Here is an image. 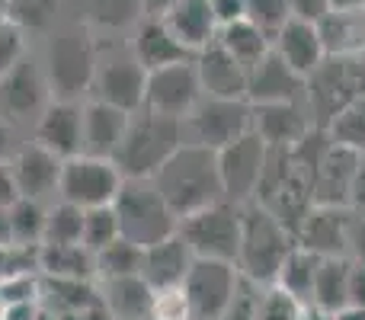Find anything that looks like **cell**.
<instances>
[{
    "label": "cell",
    "mask_w": 365,
    "mask_h": 320,
    "mask_svg": "<svg viewBox=\"0 0 365 320\" xmlns=\"http://www.w3.org/2000/svg\"><path fill=\"white\" fill-rule=\"evenodd\" d=\"M151 180L158 182L160 195L167 199V205L173 208L177 218H186V215L225 199V186H221L218 173V151L189 145V141H182L177 151L160 163Z\"/></svg>",
    "instance_id": "obj_1"
},
{
    "label": "cell",
    "mask_w": 365,
    "mask_h": 320,
    "mask_svg": "<svg viewBox=\"0 0 365 320\" xmlns=\"http://www.w3.org/2000/svg\"><path fill=\"white\" fill-rule=\"evenodd\" d=\"M295 247V234L259 202L240 205V250L237 269L259 285H272L285 257Z\"/></svg>",
    "instance_id": "obj_2"
},
{
    "label": "cell",
    "mask_w": 365,
    "mask_h": 320,
    "mask_svg": "<svg viewBox=\"0 0 365 320\" xmlns=\"http://www.w3.org/2000/svg\"><path fill=\"white\" fill-rule=\"evenodd\" d=\"M182 145V119L160 115L141 106L132 113L128 128L122 135L113 163L122 176H154L158 167Z\"/></svg>",
    "instance_id": "obj_3"
},
{
    "label": "cell",
    "mask_w": 365,
    "mask_h": 320,
    "mask_svg": "<svg viewBox=\"0 0 365 320\" xmlns=\"http://www.w3.org/2000/svg\"><path fill=\"white\" fill-rule=\"evenodd\" d=\"M113 208L119 218L122 237H128L138 247L158 244V240L177 234L180 227V218L167 205V199L160 195L151 176H125L113 199Z\"/></svg>",
    "instance_id": "obj_4"
},
{
    "label": "cell",
    "mask_w": 365,
    "mask_h": 320,
    "mask_svg": "<svg viewBox=\"0 0 365 320\" xmlns=\"http://www.w3.org/2000/svg\"><path fill=\"white\" fill-rule=\"evenodd\" d=\"M365 93V58H324L304 77V106L317 128H327L330 119L346 103Z\"/></svg>",
    "instance_id": "obj_5"
},
{
    "label": "cell",
    "mask_w": 365,
    "mask_h": 320,
    "mask_svg": "<svg viewBox=\"0 0 365 320\" xmlns=\"http://www.w3.org/2000/svg\"><path fill=\"white\" fill-rule=\"evenodd\" d=\"M177 234L189 244V250L202 259H225L237 266L240 250V205L221 199L199 212L180 218Z\"/></svg>",
    "instance_id": "obj_6"
},
{
    "label": "cell",
    "mask_w": 365,
    "mask_h": 320,
    "mask_svg": "<svg viewBox=\"0 0 365 320\" xmlns=\"http://www.w3.org/2000/svg\"><path fill=\"white\" fill-rule=\"evenodd\" d=\"M96 74V48L90 42L87 29H71L58 32L48 45V90L51 100H77L87 93Z\"/></svg>",
    "instance_id": "obj_7"
},
{
    "label": "cell",
    "mask_w": 365,
    "mask_h": 320,
    "mask_svg": "<svg viewBox=\"0 0 365 320\" xmlns=\"http://www.w3.org/2000/svg\"><path fill=\"white\" fill-rule=\"evenodd\" d=\"M253 128V103L250 100H221L202 96L195 109L182 119V141L221 151Z\"/></svg>",
    "instance_id": "obj_8"
},
{
    "label": "cell",
    "mask_w": 365,
    "mask_h": 320,
    "mask_svg": "<svg viewBox=\"0 0 365 320\" xmlns=\"http://www.w3.org/2000/svg\"><path fill=\"white\" fill-rule=\"evenodd\" d=\"M122 180L109 158H90V154H74L64 160L61 167V180H58V195L64 202H74L81 208H93V205H109L119 192Z\"/></svg>",
    "instance_id": "obj_9"
},
{
    "label": "cell",
    "mask_w": 365,
    "mask_h": 320,
    "mask_svg": "<svg viewBox=\"0 0 365 320\" xmlns=\"http://www.w3.org/2000/svg\"><path fill=\"white\" fill-rule=\"evenodd\" d=\"M237 279H240V269L234 263L195 257L186 279H182V291H186L192 320H221L227 301L234 295Z\"/></svg>",
    "instance_id": "obj_10"
},
{
    "label": "cell",
    "mask_w": 365,
    "mask_h": 320,
    "mask_svg": "<svg viewBox=\"0 0 365 320\" xmlns=\"http://www.w3.org/2000/svg\"><path fill=\"white\" fill-rule=\"evenodd\" d=\"M266 154H269V145L253 128L247 135H240L237 141L221 148L218 173H221V186H225V199L237 202V205L253 202L259 176H263V167H266Z\"/></svg>",
    "instance_id": "obj_11"
},
{
    "label": "cell",
    "mask_w": 365,
    "mask_h": 320,
    "mask_svg": "<svg viewBox=\"0 0 365 320\" xmlns=\"http://www.w3.org/2000/svg\"><path fill=\"white\" fill-rule=\"evenodd\" d=\"M199 100H202V83H199V71H195V58L148 71V83H145L148 109H154L160 115H173V119H186Z\"/></svg>",
    "instance_id": "obj_12"
},
{
    "label": "cell",
    "mask_w": 365,
    "mask_h": 320,
    "mask_svg": "<svg viewBox=\"0 0 365 320\" xmlns=\"http://www.w3.org/2000/svg\"><path fill=\"white\" fill-rule=\"evenodd\" d=\"M48 81L36 58H19L6 74H0V115L6 122L38 119L48 106Z\"/></svg>",
    "instance_id": "obj_13"
},
{
    "label": "cell",
    "mask_w": 365,
    "mask_h": 320,
    "mask_svg": "<svg viewBox=\"0 0 365 320\" xmlns=\"http://www.w3.org/2000/svg\"><path fill=\"white\" fill-rule=\"evenodd\" d=\"M145 83H148V71L141 68L138 58L128 48V55H115L103 64L96 58V74L93 83H90V93L100 103L135 113V109L145 106Z\"/></svg>",
    "instance_id": "obj_14"
},
{
    "label": "cell",
    "mask_w": 365,
    "mask_h": 320,
    "mask_svg": "<svg viewBox=\"0 0 365 320\" xmlns=\"http://www.w3.org/2000/svg\"><path fill=\"white\" fill-rule=\"evenodd\" d=\"M359 158L362 151L336 145L330 138V145L324 148L321 158L311 167V199H314V205H349Z\"/></svg>",
    "instance_id": "obj_15"
},
{
    "label": "cell",
    "mask_w": 365,
    "mask_h": 320,
    "mask_svg": "<svg viewBox=\"0 0 365 320\" xmlns=\"http://www.w3.org/2000/svg\"><path fill=\"white\" fill-rule=\"evenodd\" d=\"M349 227H353L349 205H311L295 231V244L314 257H349Z\"/></svg>",
    "instance_id": "obj_16"
},
{
    "label": "cell",
    "mask_w": 365,
    "mask_h": 320,
    "mask_svg": "<svg viewBox=\"0 0 365 320\" xmlns=\"http://www.w3.org/2000/svg\"><path fill=\"white\" fill-rule=\"evenodd\" d=\"M314 128L304 100L259 103L253 106V132L269 148H295Z\"/></svg>",
    "instance_id": "obj_17"
},
{
    "label": "cell",
    "mask_w": 365,
    "mask_h": 320,
    "mask_svg": "<svg viewBox=\"0 0 365 320\" xmlns=\"http://www.w3.org/2000/svg\"><path fill=\"white\" fill-rule=\"evenodd\" d=\"M36 141L61 160L81 154L83 106L77 100H51L36 119Z\"/></svg>",
    "instance_id": "obj_18"
},
{
    "label": "cell",
    "mask_w": 365,
    "mask_h": 320,
    "mask_svg": "<svg viewBox=\"0 0 365 320\" xmlns=\"http://www.w3.org/2000/svg\"><path fill=\"white\" fill-rule=\"evenodd\" d=\"M247 100L253 106H259V103H282V100H304V77L295 74L276 48H269L257 64L247 68Z\"/></svg>",
    "instance_id": "obj_19"
},
{
    "label": "cell",
    "mask_w": 365,
    "mask_h": 320,
    "mask_svg": "<svg viewBox=\"0 0 365 320\" xmlns=\"http://www.w3.org/2000/svg\"><path fill=\"white\" fill-rule=\"evenodd\" d=\"M202 96H221V100H247V68L234 55H227L218 42L205 45L195 55Z\"/></svg>",
    "instance_id": "obj_20"
},
{
    "label": "cell",
    "mask_w": 365,
    "mask_h": 320,
    "mask_svg": "<svg viewBox=\"0 0 365 320\" xmlns=\"http://www.w3.org/2000/svg\"><path fill=\"white\" fill-rule=\"evenodd\" d=\"M132 55L138 58V64L145 71H158V68H167V64L195 58L192 51L173 36L170 26H167L160 16H141L138 19L135 36H132Z\"/></svg>",
    "instance_id": "obj_21"
},
{
    "label": "cell",
    "mask_w": 365,
    "mask_h": 320,
    "mask_svg": "<svg viewBox=\"0 0 365 320\" xmlns=\"http://www.w3.org/2000/svg\"><path fill=\"white\" fill-rule=\"evenodd\" d=\"M10 167H13V176H16L19 195L42 202L45 195L58 192V180H61L64 160L36 141V145H29V148H19L10 158Z\"/></svg>",
    "instance_id": "obj_22"
},
{
    "label": "cell",
    "mask_w": 365,
    "mask_h": 320,
    "mask_svg": "<svg viewBox=\"0 0 365 320\" xmlns=\"http://www.w3.org/2000/svg\"><path fill=\"white\" fill-rule=\"evenodd\" d=\"M132 113L119 106H109V103L90 100L83 106V141H81V154L90 158H109L113 160L115 148H119L122 135L128 128Z\"/></svg>",
    "instance_id": "obj_23"
},
{
    "label": "cell",
    "mask_w": 365,
    "mask_h": 320,
    "mask_svg": "<svg viewBox=\"0 0 365 320\" xmlns=\"http://www.w3.org/2000/svg\"><path fill=\"white\" fill-rule=\"evenodd\" d=\"M195 253L189 250V244L180 237V234H170V237L158 240V244L145 247V259H141V276L148 279L154 291L160 289H177L186 279L189 266H192Z\"/></svg>",
    "instance_id": "obj_24"
},
{
    "label": "cell",
    "mask_w": 365,
    "mask_h": 320,
    "mask_svg": "<svg viewBox=\"0 0 365 320\" xmlns=\"http://www.w3.org/2000/svg\"><path fill=\"white\" fill-rule=\"evenodd\" d=\"M272 48H276L279 55H282V61L302 77H308L311 71L327 58L324 42H321V32H317V23H304V19H295V16L279 29V36L272 38Z\"/></svg>",
    "instance_id": "obj_25"
},
{
    "label": "cell",
    "mask_w": 365,
    "mask_h": 320,
    "mask_svg": "<svg viewBox=\"0 0 365 320\" xmlns=\"http://www.w3.org/2000/svg\"><path fill=\"white\" fill-rule=\"evenodd\" d=\"M317 32L327 58L365 55V6L353 10H327L317 19Z\"/></svg>",
    "instance_id": "obj_26"
},
{
    "label": "cell",
    "mask_w": 365,
    "mask_h": 320,
    "mask_svg": "<svg viewBox=\"0 0 365 320\" xmlns=\"http://www.w3.org/2000/svg\"><path fill=\"white\" fill-rule=\"evenodd\" d=\"M100 298L113 311L115 320H151L154 311V289L141 276H119L100 279Z\"/></svg>",
    "instance_id": "obj_27"
},
{
    "label": "cell",
    "mask_w": 365,
    "mask_h": 320,
    "mask_svg": "<svg viewBox=\"0 0 365 320\" xmlns=\"http://www.w3.org/2000/svg\"><path fill=\"white\" fill-rule=\"evenodd\" d=\"M160 19L170 26V32L192 55H199V51L205 48V45H212L215 36H218V19H215L208 0H180V4Z\"/></svg>",
    "instance_id": "obj_28"
},
{
    "label": "cell",
    "mask_w": 365,
    "mask_h": 320,
    "mask_svg": "<svg viewBox=\"0 0 365 320\" xmlns=\"http://www.w3.org/2000/svg\"><path fill=\"white\" fill-rule=\"evenodd\" d=\"M349 257H321L314 276V295H311V308L324 311V314H336L349 304Z\"/></svg>",
    "instance_id": "obj_29"
},
{
    "label": "cell",
    "mask_w": 365,
    "mask_h": 320,
    "mask_svg": "<svg viewBox=\"0 0 365 320\" xmlns=\"http://www.w3.org/2000/svg\"><path fill=\"white\" fill-rule=\"evenodd\" d=\"M38 272L55 279H93L96 257L83 244H42L38 247Z\"/></svg>",
    "instance_id": "obj_30"
},
{
    "label": "cell",
    "mask_w": 365,
    "mask_h": 320,
    "mask_svg": "<svg viewBox=\"0 0 365 320\" xmlns=\"http://www.w3.org/2000/svg\"><path fill=\"white\" fill-rule=\"evenodd\" d=\"M215 42L221 45V48L227 51V55H234L244 68H250V64H257L259 58L266 55V51L272 48L269 36H266L259 26H253L250 19H234V23L227 26H218V36H215Z\"/></svg>",
    "instance_id": "obj_31"
},
{
    "label": "cell",
    "mask_w": 365,
    "mask_h": 320,
    "mask_svg": "<svg viewBox=\"0 0 365 320\" xmlns=\"http://www.w3.org/2000/svg\"><path fill=\"white\" fill-rule=\"evenodd\" d=\"M317 263H321V257H314L311 250H304V247H292V253L285 257L282 269H279L276 276V289H282L285 295H292L298 304H304V308H311V295H314V276H317Z\"/></svg>",
    "instance_id": "obj_32"
},
{
    "label": "cell",
    "mask_w": 365,
    "mask_h": 320,
    "mask_svg": "<svg viewBox=\"0 0 365 320\" xmlns=\"http://www.w3.org/2000/svg\"><path fill=\"white\" fill-rule=\"evenodd\" d=\"M42 304H48L51 311H83L87 304L100 301V285H93L90 279H55L42 276Z\"/></svg>",
    "instance_id": "obj_33"
},
{
    "label": "cell",
    "mask_w": 365,
    "mask_h": 320,
    "mask_svg": "<svg viewBox=\"0 0 365 320\" xmlns=\"http://www.w3.org/2000/svg\"><path fill=\"white\" fill-rule=\"evenodd\" d=\"M141 259H145V247L132 244L128 237L113 240L96 253V279H119V276H138Z\"/></svg>",
    "instance_id": "obj_34"
},
{
    "label": "cell",
    "mask_w": 365,
    "mask_h": 320,
    "mask_svg": "<svg viewBox=\"0 0 365 320\" xmlns=\"http://www.w3.org/2000/svg\"><path fill=\"white\" fill-rule=\"evenodd\" d=\"M45 215H48V208H45L38 199H26V195H19V199L10 205L13 244H23V247L42 244V237H45Z\"/></svg>",
    "instance_id": "obj_35"
},
{
    "label": "cell",
    "mask_w": 365,
    "mask_h": 320,
    "mask_svg": "<svg viewBox=\"0 0 365 320\" xmlns=\"http://www.w3.org/2000/svg\"><path fill=\"white\" fill-rule=\"evenodd\" d=\"M83 237V208L74 202H58L45 215V237L42 244H81Z\"/></svg>",
    "instance_id": "obj_36"
},
{
    "label": "cell",
    "mask_w": 365,
    "mask_h": 320,
    "mask_svg": "<svg viewBox=\"0 0 365 320\" xmlns=\"http://www.w3.org/2000/svg\"><path fill=\"white\" fill-rule=\"evenodd\" d=\"M119 237H122V231H119V218H115L113 202H109V205L83 208V237H81V244L87 247L93 257L103 250V247H109Z\"/></svg>",
    "instance_id": "obj_37"
},
{
    "label": "cell",
    "mask_w": 365,
    "mask_h": 320,
    "mask_svg": "<svg viewBox=\"0 0 365 320\" xmlns=\"http://www.w3.org/2000/svg\"><path fill=\"white\" fill-rule=\"evenodd\" d=\"M327 135L336 141V145L365 151V93H359L353 103H346V106L330 119Z\"/></svg>",
    "instance_id": "obj_38"
},
{
    "label": "cell",
    "mask_w": 365,
    "mask_h": 320,
    "mask_svg": "<svg viewBox=\"0 0 365 320\" xmlns=\"http://www.w3.org/2000/svg\"><path fill=\"white\" fill-rule=\"evenodd\" d=\"M266 289H269V285H259V282H253V279H247L244 272H240L237 285H234V295H231V301H227L221 320H257L259 308H263Z\"/></svg>",
    "instance_id": "obj_39"
},
{
    "label": "cell",
    "mask_w": 365,
    "mask_h": 320,
    "mask_svg": "<svg viewBox=\"0 0 365 320\" xmlns=\"http://www.w3.org/2000/svg\"><path fill=\"white\" fill-rule=\"evenodd\" d=\"M58 13V0H6V19L19 29H45Z\"/></svg>",
    "instance_id": "obj_40"
},
{
    "label": "cell",
    "mask_w": 365,
    "mask_h": 320,
    "mask_svg": "<svg viewBox=\"0 0 365 320\" xmlns=\"http://www.w3.org/2000/svg\"><path fill=\"white\" fill-rule=\"evenodd\" d=\"M247 19L269 36V42L279 36L285 23L292 19L289 0H247Z\"/></svg>",
    "instance_id": "obj_41"
},
{
    "label": "cell",
    "mask_w": 365,
    "mask_h": 320,
    "mask_svg": "<svg viewBox=\"0 0 365 320\" xmlns=\"http://www.w3.org/2000/svg\"><path fill=\"white\" fill-rule=\"evenodd\" d=\"M93 19L109 29H125L141 19V0H90Z\"/></svg>",
    "instance_id": "obj_42"
},
{
    "label": "cell",
    "mask_w": 365,
    "mask_h": 320,
    "mask_svg": "<svg viewBox=\"0 0 365 320\" xmlns=\"http://www.w3.org/2000/svg\"><path fill=\"white\" fill-rule=\"evenodd\" d=\"M151 320H192L182 285H177V289H160V291H154Z\"/></svg>",
    "instance_id": "obj_43"
},
{
    "label": "cell",
    "mask_w": 365,
    "mask_h": 320,
    "mask_svg": "<svg viewBox=\"0 0 365 320\" xmlns=\"http://www.w3.org/2000/svg\"><path fill=\"white\" fill-rule=\"evenodd\" d=\"M19 58H26V29L6 19L0 26V74H6Z\"/></svg>",
    "instance_id": "obj_44"
},
{
    "label": "cell",
    "mask_w": 365,
    "mask_h": 320,
    "mask_svg": "<svg viewBox=\"0 0 365 320\" xmlns=\"http://www.w3.org/2000/svg\"><path fill=\"white\" fill-rule=\"evenodd\" d=\"M289 10H292V16L295 19L317 23V19L330 10V0H289Z\"/></svg>",
    "instance_id": "obj_45"
},
{
    "label": "cell",
    "mask_w": 365,
    "mask_h": 320,
    "mask_svg": "<svg viewBox=\"0 0 365 320\" xmlns=\"http://www.w3.org/2000/svg\"><path fill=\"white\" fill-rule=\"evenodd\" d=\"M349 259L365 266V212L353 208V227H349Z\"/></svg>",
    "instance_id": "obj_46"
},
{
    "label": "cell",
    "mask_w": 365,
    "mask_h": 320,
    "mask_svg": "<svg viewBox=\"0 0 365 320\" xmlns=\"http://www.w3.org/2000/svg\"><path fill=\"white\" fill-rule=\"evenodd\" d=\"M212 4V13L218 19V26H227L234 19H244L247 16V0H208Z\"/></svg>",
    "instance_id": "obj_47"
},
{
    "label": "cell",
    "mask_w": 365,
    "mask_h": 320,
    "mask_svg": "<svg viewBox=\"0 0 365 320\" xmlns=\"http://www.w3.org/2000/svg\"><path fill=\"white\" fill-rule=\"evenodd\" d=\"M16 199H19V186H16V176H13V167L10 160H0V205L10 208Z\"/></svg>",
    "instance_id": "obj_48"
},
{
    "label": "cell",
    "mask_w": 365,
    "mask_h": 320,
    "mask_svg": "<svg viewBox=\"0 0 365 320\" xmlns=\"http://www.w3.org/2000/svg\"><path fill=\"white\" fill-rule=\"evenodd\" d=\"M349 304L365 308V266L356 263V259L349 266Z\"/></svg>",
    "instance_id": "obj_49"
},
{
    "label": "cell",
    "mask_w": 365,
    "mask_h": 320,
    "mask_svg": "<svg viewBox=\"0 0 365 320\" xmlns=\"http://www.w3.org/2000/svg\"><path fill=\"white\" fill-rule=\"evenodd\" d=\"M38 304L42 301H16V304H6V308H0V317L4 320H32L38 311Z\"/></svg>",
    "instance_id": "obj_50"
},
{
    "label": "cell",
    "mask_w": 365,
    "mask_h": 320,
    "mask_svg": "<svg viewBox=\"0 0 365 320\" xmlns=\"http://www.w3.org/2000/svg\"><path fill=\"white\" fill-rule=\"evenodd\" d=\"M349 208L365 212V151L359 158V170H356V182H353V195H349Z\"/></svg>",
    "instance_id": "obj_51"
},
{
    "label": "cell",
    "mask_w": 365,
    "mask_h": 320,
    "mask_svg": "<svg viewBox=\"0 0 365 320\" xmlns=\"http://www.w3.org/2000/svg\"><path fill=\"white\" fill-rule=\"evenodd\" d=\"M180 0H141V16H167Z\"/></svg>",
    "instance_id": "obj_52"
},
{
    "label": "cell",
    "mask_w": 365,
    "mask_h": 320,
    "mask_svg": "<svg viewBox=\"0 0 365 320\" xmlns=\"http://www.w3.org/2000/svg\"><path fill=\"white\" fill-rule=\"evenodd\" d=\"M16 154V145H13V128L6 119H0V160H10Z\"/></svg>",
    "instance_id": "obj_53"
},
{
    "label": "cell",
    "mask_w": 365,
    "mask_h": 320,
    "mask_svg": "<svg viewBox=\"0 0 365 320\" xmlns=\"http://www.w3.org/2000/svg\"><path fill=\"white\" fill-rule=\"evenodd\" d=\"M77 317H81V320H115L113 311L106 308V301H103V298H100V301H93V304H87L83 311H77Z\"/></svg>",
    "instance_id": "obj_54"
},
{
    "label": "cell",
    "mask_w": 365,
    "mask_h": 320,
    "mask_svg": "<svg viewBox=\"0 0 365 320\" xmlns=\"http://www.w3.org/2000/svg\"><path fill=\"white\" fill-rule=\"evenodd\" d=\"M13 244V227H10V208L0 205V247Z\"/></svg>",
    "instance_id": "obj_55"
},
{
    "label": "cell",
    "mask_w": 365,
    "mask_h": 320,
    "mask_svg": "<svg viewBox=\"0 0 365 320\" xmlns=\"http://www.w3.org/2000/svg\"><path fill=\"white\" fill-rule=\"evenodd\" d=\"M336 320H365V308H356V304H346L343 311H336L334 314Z\"/></svg>",
    "instance_id": "obj_56"
},
{
    "label": "cell",
    "mask_w": 365,
    "mask_h": 320,
    "mask_svg": "<svg viewBox=\"0 0 365 320\" xmlns=\"http://www.w3.org/2000/svg\"><path fill=\"white\" fill-rule=\"evenodd\" d=\"M32 320H61V314L58 311H51L48 304H38V311H36V317Z\"/></svg>",
    "instance_id": "obj_57"
},
{
    "label": "cell",
    "mask_w": 365,
    "mask_h": 320,
    "mask_svg": "<svg viewBox=\"0 0 365 320\" xmlns=\"http://www.w3.org/2000/svg\"><path fill=\"white\" fill-rule=\"evenodd\" d=\"M353 6H365V0H330V10H353Z\"/></svg>",
    "instance_id": "obj_58"
},
{
    "label": "cell",
    "mask_w": 365,
    "mask_h": 320,
    "mask_svg": "<svg viewBox=\"0 0 365 320\" xmlns=\"http://www.w3.org/2000/svg\"><path fill=\"white\" fill-rule=\"evenodd\" d=\"M308 320H336V317H334V314H324V311L308 308Z\"/></svg>",
    "instance_id": "obj_59"
},
{
    "label": "cell",
    "mask_w": 365,
    "mask_h": 320,
    "mask_svg": "<svg viewBox=\"0 0 365 320\" xmlns=\"http://www.w3.org/2000/svg\"><path fill=\"white\" fill-rule=\"evenodd\" d=\"M6 272V247H0V276Z\"/></svg>",
    "instance_id": "obj_60"
},
{
    "label": "cell",
    "mask_w": 365,
    "mask_h": 320,
    "mask_svg": "<svg viewBox=\"0 0 365 320\" xmlns=\"http://www.w3.org/2000/svg\"><path fill=\"white\" fill-rule=\"evenodd\" d=\"M6 23V10H4V6H0V26H4Z\"/></svg>",
    "instance_id": "obj_61"
},
{
    "label": "cell",
    "mask_w": 365,
    "mask_h": 320,
    "mask_svg": "<svg viewBox=\"0 0 365 320\" xmlns=\"http://www.w3.org/2000/svg\"><path fill=\"white\" fill-rule=\"evenodd\" d=\"M0 6H4V10H6V0H0Z\"/></svg>",
    "instance_id": "obj_62"
},
{
    "label": "cell",
    "mask_w": 365,
    "mask_h": 320,
    "mask_svg": "<svg viewBox=\"0 0 365 320\" xmlns=\"http://www.w3.org/2000/svg\"><path fill=\"white\" fill-rule=\"evenodd\" d=\"M0 320H4V317H0Z\"/></svg>",
    "instance_id": "obj_63"
}]
</instances>
